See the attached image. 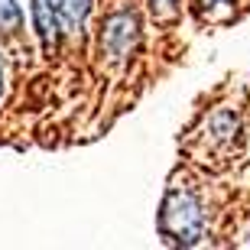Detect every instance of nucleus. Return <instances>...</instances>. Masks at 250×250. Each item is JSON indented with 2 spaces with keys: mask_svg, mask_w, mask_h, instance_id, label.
Here are the masks:
<instances>
[{
  "mask_svg": "<svg viewBox=\"0 0 250 250\" xmlns=\"http://www.w3.org/2000/svg\"><path fill=\"white\" fill-rule=\"evenodd\" d=\"M202 228H205V218L195 195L172 188L163 202V211H159V231L176 244H195L202 237Z\"/></svg>",
  "mask_w": 250,
  "mask_h": 250,
  "instance_id": "f257e3e1",
  "label": "nucleus"
},
{
  "mask_svg": "<svg viewBox=\"0 0 250 250\" xmlns=\"http://www.w3.org/2000/svg\"><path fill=\"white\" fill-rule=\"evenodd\" d=\"M205 7H214V3H234V0H202Z\"/></svg>",
  "mask_w": 250,
  "mask_h": 250,
  "instance_id": "0eeeda50",
  "label": "nucleus"
},
{
  "mask_svg": "<svg viewBox=\"0 0 250 250\" xmlns=\"http://www.w3.org/2000/svg\"><path fill=\"white\" fill-rule=\"evenodd\" d=\"M23 26V13L13 0H0V33H17Z\"/></svg>",
  "mask_w": 250,
  "mask_h": 250,
  "instance_id": "39448f33",
  "label": "nucleus"
},
{
  "mask_svg": "<svg viewBox=\"0 0 250 250\" xmlns=\"http://www.w3.org/2000/svg\"><path fill=\"white\" fill-rule=\"evenodd\" d=\"M176 3L179 0H149V7H153L156 17H172L176 13Z\"/></svg>",
  "mask_w": 250,
  "mask_h": 250,
  "instance_id": "423d86ee",
  "label": "nucleus"
},
{
  "mask_svg": "<svg viewBox=\"0 0 250 250\" xmlns=\"http://www.w3.org/2000/svg\"><path fill=\"white\" fill-rule=\"evenodd\" d=\"M0 91H3V56H0Z\"/></svg>",
  "mask_w": 250,
  "mask_h": 250,
  "instance_id": "6e6552de",
  "label": "nucleus"
},
{
  "mask_svg": "<svg viewBox=\"0 0 250 250\" xmlns=\"http://www.w3.org/2000/svg\"><path fill=\"white\" fill-rule=\"evenodd\" d=\"M33 23H36L39 39H42V49L52 52L59 42V33H62V20H59L56 0H33Z\"/></svg>",
  "mask_w": 250,
  "mask_h": 250,
  "instance_id": "7ed1b4c3",
  "label": "nucleus"
},
{
  "mask_svg": "<svg viewBox=\"0 0 250 250\" xmlns=\"http://www.w3.org/2000/svg\"><path fill=\"white\" fill-rule=\"evenodd\" d=\"M59 20H62V33H78L91 10V0H56Z\"/></svg>",
  "mask_w": 250,
  "mask_h": 250,
  "instance_id": "20e7f679",
  "label": "nucleus"
},
{
  "mask_svg": "<svg viewBox=\"0 0 250 250\" xmlns=\"http://www.w3.org/2000/svg\"><path fill=\"white\" fill-rule=\"evenodd\" d=\"M137 42V20L130 13H111L104 20V29H101V49L114 62L127 59V52L133 49Z\"/></svg>",
  "mask_w": 250,
  "mask_h": 250,
  "instance_id": "f03ea898",
  "label": "nucleus"
}]
</instances>
